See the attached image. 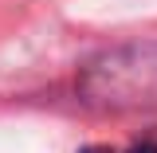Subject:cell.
I'll return each instance as SVG.
<instances>
[{"label": "cell", "instance_id": "cell-1", "mask_svg": "<svg viewBox=\"0 0 157 153\" xmlns=\"http://www.w3.org/2000/svg\"><path fill=\"white\" fill-rule=\"evenodd\" d=\"M122 153H157V141H137V145H130Z\"/></svg>", "mask_w": 157, "mask_h": 153}, {"label": "cell", "instance_id": "cell-2", "mask_svg": "<svg viewBox=\"0 0 157 153\" xmlns=\"http://www.w3.org/2000/svg\"><path fill=\"white\" fill-rule=\"evenodd\" d=\"M78 153H118V149H110V145H86V149H78Z\"/></svg>", "mask_w": 157, "mask_h": 153}]
</instances>
